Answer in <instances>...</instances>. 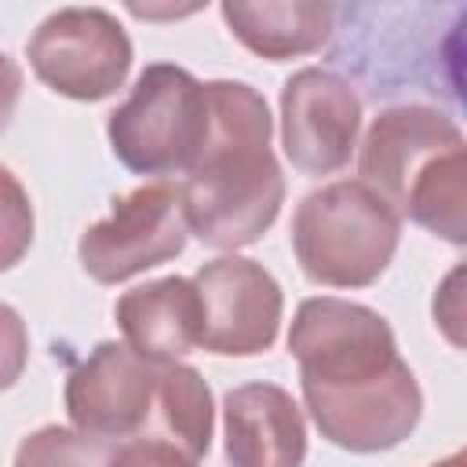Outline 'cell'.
<instances>
[{"instance_id": "6da1fadb", "label": "cell", "mask_w": 467, "mask_h": 467, "mask_svg": "<svg viewBox=\"0 0 467 467\" xmlns=\"http://www.w3.org/2000/svg\"><path fill=\"white\" fill-rule=\"evenodd\" d=\"M208 131L179 186L186 230L212 248H241L277 219L285 179L270 153V113L259 91L204 84Z\"/></svg>"}, {"instance_id": "7a4b0ae2", "label": "cell", "mask_w": 467, "mask_h": 467, "mask_svg": "<svg viewBox=\"0 0 467 467\" xmlns=\"http://www.w3.org/2000/svg\"><path fill=\"white\" fill-rule=\"evenodd\" d=\"M361 182L412 223L463 241L467 153L460 128L427 106H398L361 142Z\"/></svg>"}, {"instance_id": "3957f363", "label": "cell", "mask_w": 467, "mask_h": 467, "mask_svg": "<svg viewBox=\"0 0 467 467\" xmlns=\"http://www.w3.org/2000/svg\"><path fill=\"white\" fill-rule=\"evenodd\" d=\"M398 212L365 182H332L303 197L292 219V248L303 274L332 288H365L394 259Z\"/></svg>"}, {"instance_id": "277c9868", "label": "cell", "mask_w": 467, "mask_h": 467, "mask_svg": "<svg viewBox=\"0 0 467 467\" xmlns=\"http://www.w3.org/2000/svg\"><path fill=\"white\" fill-rule=\"evenodd\" d=\"M109 146L139 175L186 171L208 131V99L186 69L157 62L135 80L124 106L109 113Z\"/></svg>"}, {"instance_id": "5b68a950", "label": "cell", "mask_w": 467, "mask_h": 467, "mask_svg": "<svg viewBox=\"0 0 467 467\" xmlns=\"http://www.w3.org/2000/svg\"><path fill=\"white\" fill-rule=\"evenodd\" d=\"M288 350L299 361L303 390H347L401 365L390 325L358 303L306 299L296 310Z\"/></svg>"}, {"instance_id": "8992f818", "label": "cell", "mask_w": 467, "mask_h": 467, "mask_svg": "<svg viewBox=\"0 0 467 467\" xmlns=\"http://www.w3.org/2000/svg\"><path fill=\"white\" fill-rule=\"evenodd\" d=\"M33 73L58 95L95 102L113 95L131 66V40L99 7H66L40 22L29 40Z\"/></svg>"}, {"instance_id": "52a82bcc", "label": "cell", "mask_w": 467, "mask_h": 467, "mask_svg": "<svg viewBox=\"0 0 467 467\" xmlns=\"http://www.w3.org/2000/svg\"><path fill=\"white\" fill-rule=\"evenodd\" d=\"M182 197L171 182H150L113 201L109 219L80 237V263L99 285L128 281L186 248Z\"/></svg>"}, {"instance_id": "ba28073f", "label": "cell", "mask_w": 467, "mask_h": 467, "mask_svg": "<svg viewBox=\"0 0 467 467\" xmlns=\"http://www.w3.org/2000/svg\"><path fill=\"white\" fill-rule=\"evenodd\" d=\"M161 365L142 361L124 343H99L66 383V409L80 434L99 441L146 438L157 420Z\"/></svg>"}, {"instance_id": "9c48e42d", "label": "cell", "mask_w": 467, "mask_h": 467, "mask_svg": "<svg viewBox=\"0 0 467 467\" xmlns=\"http://www.w3.org/2000/svg\"><path fill=\"white\" fill-rule=\"evenodd\" d=\"M201 299V347L215 354H259L277 339L281 325V288L252 259H215L193 277Z\"/></svg>"}, {"instance_id": "30bf717a", "label": "cell", "mask_w": 467, "mask_h": 467, "mask_svg": "<svg viewBox=\"0 0 467 467\" xmlns=\"http://www.w3.org/2000/svg\"><path fill=\"white\" fill-rule=\"evenodd\" d=\"M361 102L354 88L328 69H299L281 91V142L306 175L339 171L358 139Z\"/></svg>"}, {"instance_id": "8fae6325", "label": "cell", "mask_w": 467, "mask_h": 467, "mask_svg": "<svg viewBox=\"0 0 467 467\" xmlns=\"http://www.w3.org/2000/svg\"><path fill=\"white\" fill-rule=\"evenodd\" d=\"M317 431L350 452H383L405 441L420 420L423 398L401 361L387 376L347 390H303Z\"/></svg>"}, {"instance_id": "7c38bea8", "label": "cell", "mask_w": 467, "mask_h": 467, "mask_svg": "<svg viewBox=\"0 0 467 467\" xmlns=\"http://www.w3.org/2000/svg\"><path fill=\"white\" fill-rule=\"evenodd\" d=\"M226 460L230 467H303L306 427L274 383H244L226 394Z\"/></svg>"}, {"instance_id": "4fadbf2b", "label": "cell", "mask_w": 467, "mask_h": 467, "mask_svg": "<svg viewBox=\"0 0 467 467\" xmlns=\"http://www.w3.org/2000/svg\"><path fill=\"white\" fill-rule=\"evenodd\" d=\"M117 325L131 354L150 365H175L182 354L201 347L204 317L193 281L161 277L124 292L117 303Z\"/></svg>"}, {"instance_id": "5bb4252c", "label": "cell", "mask_w": 467, "mask_h": 467, "mask_svg": "<svg viewBox=\"0 0 467 467\" xmlns=\"http://www.w3.org/2000/svg\"><path fill=\"white\" fill-rule=\"evenodd\" d=\"M223 18L248 51H255L270 62H281V58H292V55L317 51L332 33L336 11L328 4H310V0H296V4H223Z\"/></svg>"}, {"instance_id": "9a60e30c", "label": "cell", "mask_w": 467, "mask_h": 467, "mask_svg": "<svg viewBox=\"0 0 467 467\" xmlns=\"http://www.w3.org/2000/svg\"><path fill=\"white\" fill-rule=\"evenodd\" d=\"M157 434L171 441L190 460L208 452L212 441V394L208 383L190 365H161L157 379Z\"/></svg>"}, {"instance_id": "2e32d148", "label": "cell", "mask_w": 467, "mask_h": 467, "mask_svg": "<svg viewBox=\"0 0 467 467\" xmlns=\"http://www.w3.org/2000/svg\"><path fill=\"white\" fill-rule=\"evenodd\" d=\"M109 445L66 427H44L18 445L15 467H106Z\"/></svg>"}, {"instance_id": "e0dca14e", "label": "cell", "mask_w": 467, "mask_h": 467, "mask_svg": "<svg viewBox=\"0 0 467 467\" xmlns=\"http://www.w3.org/2000/svg\"><path fill=\"white\" fill-rule=\"evenodd\" d=\"M33 244V204L22 182L0 164V270H11Z\"/></svg>"}, {"instance_id": "ac0fdd59", "label": "cell", "mask_w": 467, "mask_h": 467, "mask_svg": "<svg viewBox=\"0 0 467 467\" xmlns=\"http://www.w3.org/2000/svg\"><path fill=\"white\" fill-rule=\"evenodd\" d=\"M106 467H197V460H190L171 441H161V438H131V441H124V445H117L109 452V463Z\"/></svg>"}, {"instance_id": "d6986e66", "label": "cell", "mask_w": 467, "mask_h": 467, "mask_svg": "<svg viewBox=\"0 0 467 467\" xmlns=\"http://www.w3.org/2000/svg\"><path fill=\"white\" fill-rule=\"evenodd\" d=\"M26 358H29L26 325L7 303H0V390H7L22 376Z\"/></svg>"}, {"instance_id": "ffe728a7", "label": "cell", "mask_w": 467, "mask_h": 467, "mask_svg": "<svg viewBox=\"0 0 467 467\" xmlns=\"http://www.w3.org/2000/svg\"><path fill=\"white\" fill-rule=\"evenodd\" d=\"M18 95H22V69L0 51V131H4V128L11 124V117H15Z\"/></svg>"}, {"instance_id": "44dd1931", "label": "cell", "mask_w": 467, "mask_h": 467, "mask_svg": "<svg viewBox=\"0 0 467 467\" xmlns=\"http://www.w3.org/2000/svg\"><path fill=\"white\" fill-rule=\"evenodd\" d=\"M434 467H463V452H456V456H449V460H441Z\"/></svg>"}]
</instances>
